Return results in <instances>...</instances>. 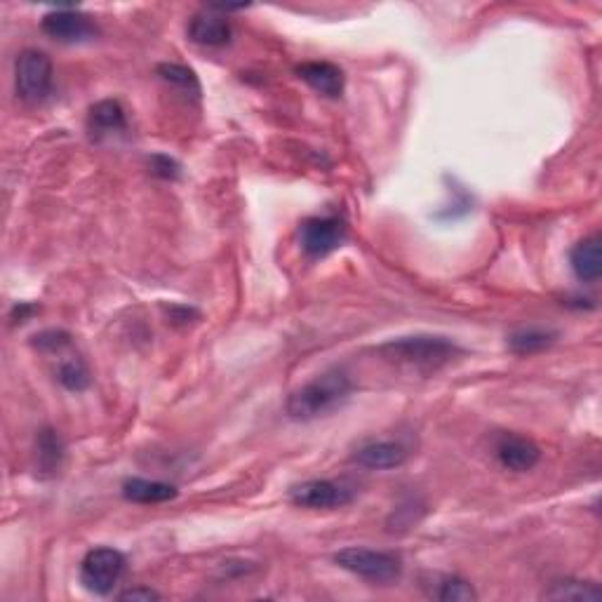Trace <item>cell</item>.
<instances>
[{
    "label": "cell",
    "mask_w": 602,
    "mask_h": 602,
    "mask_svg": "<svg viewBox=\"0 0 602 602\" xmlns=\"http://www.w3.org/2000/svg\"><path fill=\"white\" fill-rule=\"evenodd\" d=\"M377 353L393 365L431 374L450 365L454 358L464 353V349L454 344L450 337H440V334H410V337L386 341L379 346Z\"/></svg>",
    "instance_id": "cell-1"
},
{
    "label": "cell",
    "mask_w": 602,
    "mask_h": 602,
    "mask_svg": "<svg viewBox=\"0 0 602 602\" xmlns=\"http://www.w3.org/2000/svg\"><path fill=\"white\" fill-rule=\"evenodd\" d=\"M353 393V381L339 367H332L287 398L285 410L294 421H313L339 410Z\"/></svg>",
    "instance_id": "cell-2"
},
{
    "label": "cell",
    "mask_w": 602,
    "mask_h": 602,
    "mask_svg": "<svg viewBox=\"0 0 602 602\" xmlns=\"http://www.w3.org/2000/svg\"><path fill=\"white\" fill-rule=\"evenodd\" d=\"M334 563L341 570L356 574V577L372 581V584H391L403 572V563L396 553L389 551H374V548L349 546L344 551L334 555Z\"/></svg>",
    "instance_id": "cell-3"
},
{
    "label": "cell",
    "mask_w": 602,
    "mask_h": 602,
    "mask_svg": "<svg viewBox=\"0 0 602 602\" xmlns=\"http://www.w3.org/2000/svg\"><path fill=\"white\" fill-rule=\"evenodd\" d=\"M15 80H17V95L24 102L38 104L50 97L52 83H55V69H52V59L40 50H24L17 57L15 64Z\"/></svg>",
    "instance_id": "cell-4"
},
{
    "label": "cell",
    "mask_w": 602,
    "mask_h": 602,
    "mask_svg": "<svg viewBox=\"0 0 602 602\" xmlns=\"http://www.w3.org/2000/svg\"><path fill=\"white\" fill-rule=\"evenodd\" d=\"M125 572V555L116 548L99 546L80 563V584L95 595H109Z\"/></svg>",
    "instance_id": "cell-5"
},
{
    "label": "cell",
    "mask_w": 602,
    "mask_h": 602,
    "mask_svg": "<svg viewBox=\"0 0 602 602\" xmlns=\"http://www.w3.org/2000/svg\"><path fill=\"white\" fill-rule=\"evenodd\" d=\"M346 240V224L344 219L334 214H323V217H309L299 226V245L309 257L323 259L334 250H339Z\"/></svg>",
    "instance_id": "cell-6"
},
{
    "label": "cell",
    "mask_w": 602,
    "mask_h": 602,
    "mask_svg": "<svg viewBox=\"0 0 602 602\" xmlns=\"http://www.w3.org/2000/svg\"><path fill=\"white\" fill-rule=\"evenodd\" d=\"M43 31L50 38L59 40L66 45H80V43H92L99 36V26L88 12L73 10V8H59L50 10L43 17Z\"/></svg>",
    "instance_id": "cell-7"
},
{
    "label": "cell",
    "mask_w": 602,
    "mask_h": 602,
    "mask_svg": "<svg viewBox=\"0 0 602 602\" xmlns=\"http://www.w3.org/2000/svg\"><path fill=\"white\" fill-rule=\"evenodd\" d=\"M290 499L294 506L313 508V511H330L341 508L353 501L351 487L334 483V480H306L290 490Z\"/></svg>",
    "instance_id": "cell-8"
},
{
    "label": "cell",
    "mask_w": 602,
    "mask_h": 602,
    "mask_svg": "<svg viewBox=\"0 0 602 602\" xmlns=\"http://www.w3.org/2000/svg\"><path fill=\"white\" fill-rule=\"evenodd\" d=\"M186 33H189L193 43L203 45V48H224L233 38L229 17L214 8H207L198 12V15H193Z\"/></svg>",
    "instance_id": "cell-9"
},
{
    "label": "cell",
    "mask_w": 602,
    "mask_h": 602,
    "mask_svg": "<svg viewBox=\"0 0 602 602\" xmlns=\"http://www.w3.org/2000/svg\"><path fill=\"white\" fill-rule=\"evenodd\" d=\"M494 452H497L499 464L513 473L532 471L541 459L539 445L534 443L532 438L515 436V433H504V436L497 440Z\"/></svg>",
    "instance_id": "cell-10"
},
{
    "label": "cell",
    "mask_w": 602,
    "mask_h": 602,
    "mask_svg": "<svg viewBox=\"0 0 602 602\" xmlns=\"http://www.w3.org/2000/svg\"><path fill=\"white\" fill-rule=\"evenodd\" d=\"M407 447L396 440H372L358 447V452L353 454V459L360 466L372 468V471H391V468H400L407 461Z\"/></svg>",
    "instance_id": "cell-11"
},
{
    "label": "cell",
    "mask_w": 602,
    "mask_h": 602,
    "mask_svg": "<svg viewBox=\"0 0 602 602\" xmlns=\"http://www.w3.org/2000/svg\"><path fill=\"white\" fill-rule=\"evenodd\" d=\"M88 127L90 135L102 142L104 137H116L123 135L127 130V118H125V109L120 106L116 99H104V102H97L90 109V118H88Z\"/></svg>",
    "instance_id": "cell-12"
},
{
    "label": "cell",
    "mask_w": 602,
    "mask_h": 602,
    "mask_svg": "<svg viewBox=\"0 0 602 602\" xmlns=\"http://www.w3.org/2000/svg\"><path fill=\"white\" fill-rule=\"evenodd\" d=\"M299 78L325 97H341L344 92V71L332 62H306L297 66Z\"/></svg>",
    "instance_id": "cell-13"
},
{
    "label": "cell",
    "mask_w": 602,
    "mask_h": 602,
    "mask_svg": "<svg viewBox=\"0 0 602 602\" xmlns=\"http://www.w3.org/2000/svg\"><path fill=\"white\" fill-rule=\"evenodd\" d=\"M570 264L574 276L581 283H595L602 276V252H600V236H588L579 240L570 252Z\"/></svg>",
    "instance_id": "cell-14"
},
{
    "label": "cell",
    "mask_w": 602,
    "mask_h": 602,
    "mask_svg": "<svg viewBox=\"0 0 602 602\" xmlns=\"http://www.w3.org/2000/svg\"><path fill=\"white\" fill-rule=\"evenodd\" d=\"M179 494L175 485L160 483V480H146V478H130L123 485V497L135 504H165L172 501Z\"/></svg>",
    "instance_id": "cell-15"
},
{
    "label": "cell",
    "mask_w": 602,
    "mask_h": 602,
    "mask_svg": "<svg viewBox=\"0 0 602 602\" xmlns=\"http://www.w3.org/2000/svg\"><path fill=\"white\" fill-rule=\"evenodd\" d=\"M555 339H558V332L541 330V327H525V330L513 332L508 337V349L518 353V356H532V353H539L548 349V346H553Z\"/></svg>",
    "instance_id": "cell-16"
},
{
    "label": "cell",
    "mask_w": 602,
    "mask_h": 602,
    "mask_svg": "<svg viewBox=\"0 0 602 602\" xmlns=\"http://www.w3.org/2000/svg\"><path fill=\"white\" fill-rule=\"evenodd\" d=\"M64 443L52 428H45L38 436V466L43 473H57L62 468Z\"/></svg>",
    "instance_id": "cell-17"
},
{
    "label": "cell",
    "mask_w": 602,
    "mask_h": 602,
    "mask_svg": "<svg viewBox=\"0 0 602 602\" xmlns=\"http://www.w3.org/2000/svg\"><path fill=\"white\" fill-rule=\"evenodd\" d=\"M158 76L163 78L170 88L179 90L186 97L198 99L200 92H203L200 90V80L196 73H193L191 69H186V66H182V64H160Z\"/></svg>",
    "instance_id": "cell-18"
},
{
    "label": "cell",
    "mask_w": 602,
    "mask_h": 602,
    "mask_svg": "<svg viewBox=\"0 0 602 602\" xmlns=\"http://www.w3.org/2000/svg\"><path fill=\"white\" fill-rule=\"evenodd\" d=\"M546 598H551V600H600L602 591L595 581L565 579V581H555L551 591H546Z\"/></svg>",
    "instance_id": "cell-19"
},
{
    "label": "cell",
    "mask_w": 602,
    "mask_h": 602,
    "mask_svg": "<svg viewBox=\"0 0 602 602\" xmlns=\"http://www.w3.org/2000/svg\"><path fill=\"white\" fill-rule=\"evenodd\" d=\"M57 379H59V384L64 386V389H69L73 393L85 391L90 386V372H88V367H85V363L80 358L64 360V363L59 365V370H57Z\"/></svg>",
    "instance_id": "cell-20"
},
{
    "label": "cell",
    "mask_w": 602,
    "mask_h": 602,
    "mask_svg": "<svg viewBox=\"0 0 602 602\" xmlns=\"http://www.w3.org/2000/svg\"><path fill=\"white\" fill-rule=\"evenodd\" d=\"M436 598L445 602H466V600H476L478 595L468 581L459 577H443L438 581Z\"/></svg>",
    "instance_id": "cell-21"
},
{
    "label": "cell",
    "mask_w": 602,
    "mask_h": 602,
    "mask_svg": "<svg viewBox=\"0 0 602 602\" xmlns=\"http://www.w3.org/2000/svg\"><path fill=\"white\" fill-rule=\"evenodd\" d=\"M69 344H71V334L64 330H48V332H40L33 337V346L40 351H48V353L64 351Z\"/></svg>",
    "instance_id": "cell-22"
},
{
    "label": "cell",
    "mask_w": 602,
    "mask_h": 602,
    "mask_svg": "<svg viewBox=\"0 0 602 602\" xmlns=\"http://www.w3.org/2000/svg\"><path fill=\"white\" fill-rule=\"evenodd\" d=\"M153 172L158 177L175 179L179 175V165L170 156H153Z\"/></svg>",
    "instance_id": "cell-23"
},
{
    "label": "cell",
    "mask_w": 602,
    "mask_h": 602,
    "mask_svg": "<svg viewBox=\"0 0 602 602\" xmlns=\"http://www.w3.org/2000/svg\"><path fill=\"white\" fill-rule=\"evenodd\" d=\"M118 598H120V600H132V602H137V600L151 602V600H160V593L151 591V588H130V591L120 593Z\"/></svg>",
    "instance_id": "cell-24"
}]
</instances>
